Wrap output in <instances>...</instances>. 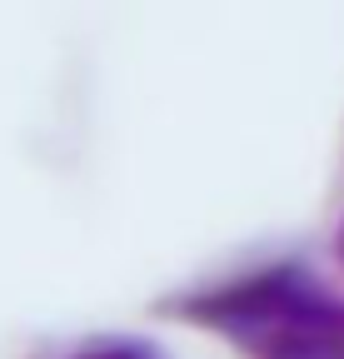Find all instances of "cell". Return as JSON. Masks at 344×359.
<instances>
[{
  "label": "cell",
  "instance_id": "3",
  "mask_svg": "<svg viewBox=\"0 0 344 359\" xmlns=\"http://www.w3.org/2000/svg\"><path fill=\"white\" fill-rule=\"evenodd\" d=\"M334 255H339V264H344V219H339V230H334Z\"/></svg>",
  "mask_w": 344,
  "mask_h": 359
},
{
  "label": "cell",
  "instance_id": "1",
  "mask_svg": "<svg viewBox=\"0 0 344 359\" xmlns=\"http://www.w3.org/2000/svg\"><path fill=\"white\" fill-rule=\"evenodd\" d=\"M175 314L230 339L249 359H344V299L299 264H270L185 294Z\"/></svg>",
  "mask_w": 344,
  "mask_h": 359
},
{
  "label": "cell",
  "instance_id": "2",
  "mask_svg": "<svg viewBox=\"0 0 344 359\" xmlns=\"http://www.w3.org/2000/svg\"><path fill=\"white\" fill-rule=\"evenodd\" d=\"M65 359H160L150 344H140V339H120V334H105V339H90V344H80L75 354H65Z\"/></svg>",
  "mask_w": 344,
  "mask_h": 359
}]
</instances>
